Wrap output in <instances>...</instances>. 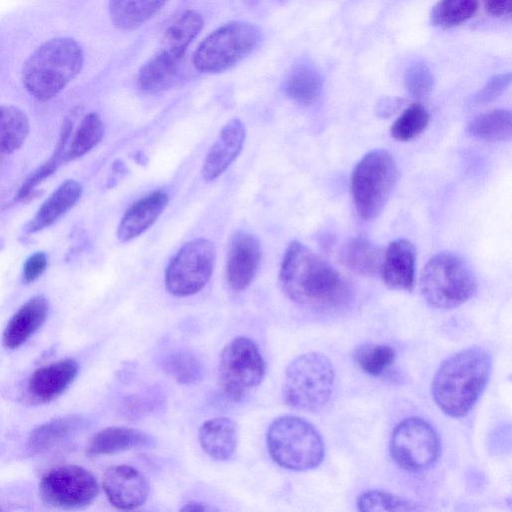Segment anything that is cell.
<instances>
[{
  "instance_id": "cell-1",
  "label": "cell",
  "mask_w": 512,
  "mask_h": 512,
  "mask_svg": "<svg viewBox=\"0 0 512 512\" xmlns=\"http://www.w3.org/2000/svg\"><path fill=\"white\" fill-rule=\"evenodd\" d=\"M279 281L290 300L317 312L340 309L352 298L351 286L343 275L298 241L291 242L284 253Z\"/></svg>"
},
{
  "instance_id": "cell-2",
  "label": "cell",
  "mask_w": 512,
  "mask_h": 512,
  "mask_svg": "<svg viewBox=\"0 0 512 512\" xmlns=\"http://www.w3.org/2000/svg\"><path fill=\"white\" fill-rule=\"evenodd\" d=\"M491 367L489 353L478 346L445 359L431 384L432 397L440 410L452 418L466 416L484 391Z\"/></svg>"
},
{
  "instance_id": "cell-3",
  "label": "cell",
  "mask_w": 512,
  "mask_h": 512,
  "mask_svg": "<svg viewBox=\"0 0 512 512\" xmlns=\"http://www.w3.org/2000/svg\"><path fill=\"white\" fill-rule=\"evenodd\" d=\"M84 55L70 37L44 42L25 61L22 82L28 93L40 101L58 95L81 71Z\"/></svg>"
},
{
  "instance_id": "cell-4",
  "label": "cell",
  "mask_w": 512,
  "mask_h": 512,
  "mask_svg": "<svg viewBox=\"0 0 512 512\" xmlns=\"http://www.w3.org/2000/svg\"><path fill=\"white\" fill-rule=\"evenodd\" d=\"M335 386V371L322 353L308 352L287 366L282 385L285 404L293 409L315 412L330 401Z\"/></svg>"
},
{
  "instance_id": "cell-5",
  "label": "cell",
  "mask_w": 512,
  "mask_h": 512,
  "mask_svg": "<svg viewBox=\"0 0 512 512\" xmlns=\"http://www.w3.org/2000/svg\"><path fill=\"white\" fill-rule=\"evenodd\" d=\"M268 452L279 466L306 471L320 465L325 446L318 430L307 420L284 415L276 418L266 435Z\"/></svg>"
},
{
  "instance_id": "cell-6",
  "label": "cell",
  "mask_w": 512,
  "mask_h": 512,
  "mask_svg": "<svg viewBox=\"0 0 512 512\" xmlns=\"http://www.w3.org/2000/svg\"><path fill=\"white\" fill-rule=\"evenodd\" d=\"M471 267L458 255L441 252L426 263L420 277V290L426 302L437 309L456 308L476 291Z\"/></svg>"
},
{
  "instance_id": "cell-7",
  "label": "cell",
  "mask_w": 512,
  "mask_h": 512,
  "mask_svg": "<svg viewBox=\"0 0 512 512\" xmlns=\"http://www.w3.org/2000/svg\"><path fill=\"white\" fill-rule=\"evenodd\" d=\"M397 165L386 150L366 153L351 174V194L358 215L365 221L378 217L397 181Z\"/></svg>"
},
{
  "instance_id": "cell-8",
  "label": "cell",
  "mask_w": 512,
  "mask_h": 512,
  "mask_svg": "<svg viewBox=\"0 0 512 512\" xmlns=\"http://www.w3.org/2000/svg\"><path fill=\"white\" fill-rule=\"evenodd\" d=\"M261 39V30L253 23H226L200 43L193 54V65L203 73L225 71L249 55Z\"/></svg>"
},
{
  "instance_id": "cell-9",
  "label": "cell",
  "mask_w": 512,
  "mask_h": 512,
  "mask_svg": "<svg viewBox=\"0 0 512 512\" xmlns=\"http://www.w3.org/2000/svg\"><path fill=\"white\" fill-rule=\"evenodd\" d=\"M265 371V361L257 344L248 337H236L221 352L218 385L227 399L238 402L260 385Z\"/></svg>"
},
{
  "instance_id": "cell-10",
  "label": "cell",
  "mask_w": 512,
  "mask_h": 512,
  "mask_svg": "<svg viewBox=\"0 0 512 512\" xmlns=\"http://www.w3.org/2000/svg\"><path fill=\"white\" fill-rule=\"evenodd\" d=\"M394 461L410 472L432 467L440 456V439L434 428L417 417L406 418L394 428L390 439Z\"/></svg>"
},
{
  "instance_id": "cell-11",
  "label": "cell",
  "mask_w": 512,
  "mask_h": 512,
  "mask_svg": "<svg viewBox=\"0 0 512 512\" xmlns=\"http://www.w3.org/2000/svg\"><path fill=\"white\" fill-rule=\"evenodd\" d=\"M215 258L216 250L209 240L197 238L186 243L166 269L167 291L179 297L198 293L213 273Z\"/></svg>"
},
{
  "instance_id": "cell-12",
  "label": "cell",
  "mask_w": 512,
  "mask_h": 512,
  "mask_svg": "<svg viewBox=\"0 0 512 512\" xmlns=\"http://www.w3.org/2000/svg\"><path fill=\"white\" fill-rule=\"evenodd\" d=\"M98 492L99 486L94 475L74 464L49 470L39 482L42 501L63 510H77L89 506Z\"/></svg>"
},
{
  "instance_id": "cell-13",
  "label": "cell",
  "mask_w": 512,
  "mask_h": 512,
  "mask_svg": "<svg viewBox=\"0 0 512 512\" xmlns=\"http://www.w3.org/2000/svg\"><path fill=\"white\" fill-rule=\"evenodd\" d=\"M102 487L109 502L121 510L142 506L150 492L147 478L129 465H115L103 474Z\"/></svg>"
},
{
  "instance_id": "cell-14",
  "label": "cell",
  "mask_w": 512,
  "mask_h": 512,
  "mask_svg": "<svg viewBox=\"0 0 512 512\" xmlns=\"http://www.w3.org/2000/svg\"><path fill=\"white\" fill-rule=\"evenodd\" d=\"M261 248L258 239L247 232H238L231 239L226 279L235 291L246 289L253 281L260 264Z\"/></svg>"
},
{
  "instance_id": "cell-15",
  "label": "cell",
  "mask_w": 512,
  "mask_h": 512,
  "mask_svg": "<svg viewBox=\"0 0 512 512\" xmlns=\"http://www.w3.org/2000/svg\"><path fill=\"white\" fill-rule=\"evenodd\" d=\"M78 363L60 359L36 369L27 383L28 398L37 404L48 403L62 395L77 377Z\"/></svg>"
},
{
  "instance_id": "cell-16",
  "label": "cell",
  "mask_w": 512,
  "mask_h": 512,
  "mask_svg": "<svg viewBox=\"0 0 512 512\" xmlns=\"http://www.w3.org/2000/svg\"><path fill=\"white\" fill-rule=\"evenodd\" d=\"M245 136V127L239 119H231L222 127L203 162L205 181H213L226 171L239 155Z\"/></svg>"
},
{
  "instance_id": "cell-17",
  "label": "cell",
  "mask_w": 512,
  "mask_h": 512,
  "mask_svg": "<svg viewBox=\"0 0 512 512\" xmlns=\"http://www.w3.org/2000/svg\"><path fill=\"white\" fill-rule=\"evenodd\" d=\"M416 250L407 239H396L384 251L379 274L393 290L411 291L415 283Z\"/></svg>"
},
{
  "instance_id": "cell-18",
  "label": "cell",
  "mask_w": 512,
  "mask_h": 512,
  "mask_svg": "<svg viewBox=\"0 0 512 512\" xmlns=\"http://www.w3.org/2000/svg\"><path fill=\"white\" fill-rule=\"evenodd\" d=\"M49 310L48 300L37 295L25 302L10 318L3 334V346L17 349L23 345L45 322Z\"/></svg>"
},
{
  "instance_id": "cell-19",
  "label": "cell",
  "mask_w": 512,
  "mask_h": 512,
  "mask_svg": "<svg viewBox=\"0 0 512 512\" xmlns=\"http://www.w3.org/2000/svg\"><path fill=\"white\" fill-rule=\"evenodd\" d=\"M168 195L163 191H154L135 202L123 215L117 237L127 242L145 232L161 215L168 204Z\"/></svg>"
},
{
  "instance_id": "cell-20",
  "label": "cell",
  "mask_w": 512,
  "mask_h": 512,
  "mask_svg": "<svg viewBox=\"0 0 512 512\" xmlns=\"http://www.w3.org/2000/svg\"><path fill=\"white\" fill-rule=\"evenodd\" d=\"M154 444V438L143 430L112 426L93 435L87 447V454L90 456L110 455L131 449L148 448Z\"/></svg>"
},
{
  "instance_id": "cell-21",
  "label": "cell",
  "mask_w": 512,
  "mask_h": 512,
  "mask_svg": "<svg viewBox=\"0 0 512 512\" xmlns=\"http://www.w3.org/2000/svg\"><path fill=\"white\" fill-rule=\"evenodd\" d=\"M82 185L73 179L63 182L40 206L25 230L36 233L51 226L71 210L81 198Z\"/></svg>"
},
{
  "instance_id": "cell-22",
  "label": "cell",
  "mask_w": 512,
  "mask_h": 512,
  "mask_svg": "<svg viewBox=\"0 0 512 512\" xmlns=\"http://www.w3.org/2000/svg\"><path fill=\"white\" fill-rule=\"evenodd\" d=\"M198 439L204 452L211 458L228 460L237 448V425L228 417L209 419L199 428Z\"/></svg>"
},
{
  "instance_id": "cell-23",
  "label": "cell",
  "mask_w": 512,
  "mask_h": 512,
  "mask_svg": "<svg viewBox=\"0 0 512 512\" xmlns=\"http://www.w3.org/2000/svg\"><path fill=\"white\" fill-rule=\"evenodd\" d=\"M86 425V419L76 415L52 419L37 426L30 433L28 449L35 454L47 452L73 438Z\"/></svg>"
},
{
  "instance_id": "cell-24",
  "label": "cell",
  "mask_w": 512,
  "mask_h": 512,
  "mask_svg": "<svg viewBox=\"0 0 512 512\" xmlns=\"http://www.w3.org/2000/svg\"><path fill=\"white\" fill-rule=\"evenodd\" d=\"M382 248L366 237L350 238L340 249L339 261L356 274L373 276L379 273L383 261Z\"/></svg>"
},
{
  "instance_id": "cell-25",
  "label": "cell",
  "mask_w": 512,
  "mask_h": 512,
  "mask_svg": "<svg viewBox=\"0 0 512 512\" xmlns=\"http://www.w3.org/2000/svg\"><path fill=\"white\" fill-rule=\"evenodd\" d=\"M180 63V59L160 50L140 68V89L147 93H159L171 88L178 79Z\"/></svg>"
},
{
  "instance_id": "cell-26",
  "label": "cell",
  "mask_w": 512,
  "mask_h": 512,
  "mask_svg": "<svg viewBox=\"0 0 512 512\" xmlns=\"http://www.w3.org/2000/svg\"><path fill=\"white\" fill-rule=\"evenodd\" d=\"M203 25V18L198 12L194 10L185 11L164 32L161 50L182 60L189 45L202 30Z\"/></svg>"
},
{
  "instance_id": "cell-27",
  "label": "cell",
  "mask_w": 512,
  "mask_h": 512,
  "mask_svg": "<svg viewBox=\"0 0 512 512\" xmlns=\"http://www.w3.org/2000/svg\"><path fill=\"white\" fill-rule=\"evenodd\" d=\"M167 0H110L109 14L115 27L133 30L153 17Z\"/></svg>"
},
{
  "instance_id": "cell-28",
  "label": "cell",
  "mask_w": 512,
  "mask_h": 512,
  "mask_svg": "<svg viewBox=\"0 0 512 512\" xmlns=\"http://www.w3.org/2000/svg\"><path fill=\"white\" fill-rule=\"evenodd\" d=\"M322 79L318 70L311 64L299 63L288 73L284 82L286 95L294 102L308 106L320 95Z\"/></svg>"
},
{
  "instance_id": "cell-29",
  "label": "cell",
  "mask_w": 512,
  "mask_h": 512,
  "mask_svg": "<svg viewBox=\"0 0 512 512\" xmlns=\"http://www.w3.org/2000/svg\"><path fill=\"white\" fill-rule=\"evenodd\" d=\"M29 120L16 106H0V152L12 153L18 150L29 134Z\"/></svg>"
},
{
  "instance_id": "cell-30",
  "label": "cell",
  "mask_w": 512,
  "mask_h": 512,
  "mask_svg": "<svg viewBox=\"0 0 512 512\" xmlns=\"http://www.w3.org/2000/svg\"><path fill=\"white\" fill-rule=\"evenodd\" d=\"M468 131L483 141L508 140L511 137V113L506 109L486 111L472 120Z\"/></svg>"
},
{
  "instance_id": "cell-31",
  "label": "cell",
  "mask_w": 512,
  "mask_h": 512,
  "mask_svg": "<svg viewBox=\"0 0 512 512\" xmlns=\"http://www.w3.org/2000/svg\"><path fill=\"white\" fill-rule=\"evenodd\" d=\"M164 371L179 384L199 382L204 375L201 360L191 351L178 349L168 353L162 361Z\"/></svg>"
},
{
  "instance_id": "cell-32",
  "label": "cell",
  "mask_w": 512,
  "mask_h": 512,
  "mask_svg": "<svg viewBox=\"0 0 512 512\" xmlns=\"http://www.w3.org/2000/svg\"><path fill=\"white\" fill-rule=\"evenodd\" d=\"M104 124L100 116L91 112L81 121L66 149V161L75 160L91 151L103 138Z\"/></svg>"
},
{
  "instance_id": "cell-33",
  "label": "cell",
  "mask_w": 512,
  "mask_h": 512,
  "mask_svg": "<svg viewBox=\"0 0 512 512\" xmlns=\"http://www.w3.org/2000/svg\"><path fill=\"white\" fill-rule=\"evenodd\" d=\"M478 5V0H440L432 9L431 21L440 28L455 27L470 19Z\"/></svg>"
},
{
  "instance_id": "cell-34",
  "label": "cell",
  "mask_w": 512,
  "mask_h": 512,
  "mask_svg": "<svg viewBox=\"0 0 512 512\" xmlns=\"http://www.w3.org/2000/svg\"><path fill=\"white\" fill-rule=\"evenodd\" d=\"M72 123L66 120L63 124L60 140L53 153V155L42 164L31 176L23 183L18 191L17 198L19 200L25 199L33 191V189L43 182L47 177L54 173L57 168L66 161V149L68 138L71 133Z\"/></svg>"
},
{
  "instance_id": "cell-35",
  "label": "cell",
  "mask_w": 512,
  "mask_h": 512,
  "mask_svg": "<svg viewBox=\"0 0 512 512\" xmlns=\"http://www.w3.org/2000/svg\"><path fill=\"white\" fill-rule=\"evenodd\" d=\"M396 356L395 349L386 344L366 343L354 352V361L365 373L378 376L392 365Z\"/></svg>"
},
{
  "instance_id": "cell-36",
  "label": "cell",
  "mask_w": 512,
  "mask_h": 512,
  "mask_svg": "<svg viewBox=\"0 0 512 512\" xmlns=\"http://www.w3.org/2000/svg\"><path fill=\"white\" fill-rule=\"evenodd\" d=\"M428 122L429 114L425 107L419 103L412 104L394 121L390 135L397 141H410L426 129Z\"/></svg>"
},
{
  "instance_id": "cell-37",
  "label": "cell",
  "mask_w": 512,
  "mask_h": 512,
  "mask_svg": "<svg viewBox=\"0 0 512 512\" xmlns=\"http://www.w3.org/2000/svg\"><path fill=\"white\" fill-rule=\"evenodd\" d=\"M360 511H418L422 508L415 502L400 496L380 491L367 490L357 497Z\"/></svg>"
},
{
  "instance_id": "cell-38",
  "label": "cell",
  "mask_w": 512,
  "mask_h": 512,
  "mask_svg": "<svg viewBox=\"0 0 512 512\" xmlns=\"http://www.w3.org/2000/svg\"><path fill=\"white\" fill-rule=\"evenodd\" d=\"M434 85V78L430 69L423 63L410 65L405 72V86L408 93L414 98L427 96Z\"/></svg>"
},
{
  "instance_id": "cell-39",
  "label": "cell",
  "mask_w": 512,
  "mask_h": 512,
  "mask_svg": "<svg viewBox=\"0 0 512 512\" xmlns=\"http://www.w3.org/2000/svg\"><path fill=\"white\" fill-rule=\"evenodd\" d=\"M510 73L498 74L491 77L487 83L477 92L474 103L484 105L497 99L510 85Z\"/></svg>"
},
{
  "instance_id": "cell-40",
  "label": "cell",
  "mask_w": 512,
  "mask_h": 512,
  "mask_svg": "<svg viewBox=\"0 0 512 512\" xmlns=\"http://www.w3.org/2000/svg\"><path fill=\"white\" fill-rule=\"evenodd\" d=\"M48 265L47 256L44 252H36L24 263L22 278L25 283L34 282L45 271Z\"/></svg>"
},
{
  "instance_id": "cell-41",
  "label": "cell",
  "mask_w": 512,
  "mask_h": 512,
  "mask_svg": "<svg viewBox=\"0 0 512 512\" xmlns=\"http://www.w3.org/2000/svg\"><path fill=\"white\" fill-rule=\"evenodd\" d=\"M487 12L499 17L509 15L511 12V0H483Z\"/></svg>"
},
{
  "instance_id": "cell-42",
  "label": "cell",
  "mask_w": 512,
  "mask_h": 512,
  "mask_svg": "<svg viewBox=\"0 0 512 512\" xmlns=\"http://www.w3.org/2000/svg\"><path fill=\"white\" fill-rule=\"evenodd\" d=\"M401 106V100H387L383 104L379 105L378 114L381 116L388 117L393 114Z\"/></svg>"
},
{
  "instance_id": "cell-43",
  "label": "cell",
  "mask_w": 512,
  "mask_h": 512,
  "mask_svg": "<svg viewBox=\"0 0 512 512\" xmlns=\"http://www.w3.org/2000/svg\"><path fill=\"white\" fill-rule=\"evenodd\" d=\"M182 511H210L213 510L212 507H209L207 504H203L200 502H188L182 508Z\"/></svg>"
},
{
  "instance_id": "cell-44",
  "label": "cell",
  "mask_w": 512,
  "mask_h": 512,
  "mask_svg": "<svg viewBox=\"0 0 512 512\" xmlns=\"http://www.w3.org/2000/svg\"><path fill=\"white\" fill-rule=\"evenodd\" d=\"M244 1L248 2V3H254V2L258 1V0H244Z\"/></svg>"
},
{
  "instance_id": "cell-45",
  "label": "cell",
  "mask_w": 512,
  "mask_h": 512,
  "mask_svg": "<svg viewBox=\"0 0 512 512\" xmlns=\"http://www.w3.org/2000/svg\"><path fill=\"white\" fill-rule=\"evenodd\" d=\"M0 510H1V508H0Z\"/></svg>"
}]
</instances>
